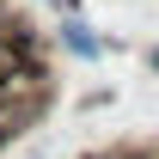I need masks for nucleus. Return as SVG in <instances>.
I'll use <instances>...</instances> for the list:
<instances>
[{"instance_id": "4", "label": "nucleus", "mask_w": 159, "mask_h": 159, "mask_svg": "<svg viewBox=\"0 0 159 159\" xmlns=\"http://www.w3.org/2000/svg\"><path fill=\"white\" fill-rule=\"evenodd\" d=\"M116 98V92H110V86H92V92H86V98H80V110H104V104Z\"/></svg>"}, {"instance_id": "3", "label": "nucleus", "mask_w": 159, "mask_h": 159, "mask_svg": "<svg viewBox=\"0 0 159 159\" xmlns=\"http://www.w3.org/2000/svg\"><path fill=\"white\" fill-rule=\"evenodd\" d=\"M31 6H43V12H55V19H74V12H86V0H31Z\"/></svg>"}, {"instance_id": "1", "label": "nucleus", "mask_w": 159, "mask_h": 159, "mask_svg": "<svg viewBox=\"0 0 159 159\" xmlns=\"http://www.w3.org/2000/svg\"><path fill=\"white\" fill-rule=\"evenodd\" d=\"M49 37H55V55H74V61H86V67H98L110 49H104V31L86 12H74V19H55L49 25Z\"/></svg>"}, {"instance_id": "5", "label": "nucleus", "mask_w": 159, "mask_h": 159, "mask_svg": "<svg viewBox=\"0 0 159 159\" xmlns=\"http://www.w3.org/2000/svg\"><path fill=\"white\" fill-rule=\"evenodd\" d=\"M135 55H141V67H147V74H153V80H159V43H141Z\"/></svg>"}, {"instance_id": "2", "label": "nucleus", "mask_w": 159, "mask_h": 159, "mask_svg": "<svg viewBox=\"0 0 159 159\" xmlns=\"http://www.w3.org/2000/svg\"><path fill=\"white\" fill-rule=\"evenodd\" d=\"M74 159H129V141H98V147H86Z\"/></svg>"}]
</instances>
